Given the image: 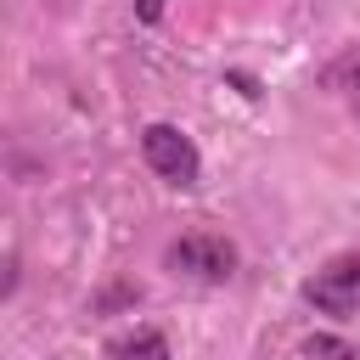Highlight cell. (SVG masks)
<instances>
[{
    "label": "cell",
    "mask_w": 360,
    "mask_h": 360,
    "mask_svg": "<svg viewBox=\"0 0 360 360\" xmlns=\"http://www.w3.org/2000/svg\"><path fill=\"white\" fill-rule=\"evenodd\" d=\"M242 264L236 242L219 236V231H186L163 248V270L169 276H191V281H231Z\"/></svg>",
    "instance_id": "6da1fadb"
},
{
    "label": "cell",
    "mask_w": 360,
    "mask_h": 360,
    "mask_svg": "<svg viewBox=\"0 0 360 360\" xmlns=\"http://www.w3.org/2000/svg\"><path fill=\"white\" fill-rule=\"evenodd\" d=\"M141 158H146V169H152L163 186H174V191H191L197 174H202L197 141H191L186 129H174V124H146V129H141Z\"/></svg>",
    "instance_id": "7a4b0ae2"
},
{
    "label": "cell",
    "mask_w": 360,
    "mask_h": 360,
    "mask_svg": "<svg viewBox=\"0 0 360 360\" xmlns=\"http://www.w3.org/2000/svg\"><path fill=\"white\" fill-rule=\"evenodd\" d=\"M298 292H304V304L321 309V315H338V321L360 315V253H338V259H326Z\"/></svg>",
    "instance_id": "3957f363"
},
{
    "label": "cell",
    "mask_w": 360,
    "mask_h": 360,
    "mask_svg": "<svg viewBox=\"0 0 360 360\" xmlns=\"http://www.w3.org/2000/svg\"><path fill=\"white\" fill-rule=\"evenodd\" d=\"M321 84H326V90H338V96H343V107L360 118V45H349L338 62H326Z\"/></svg>",
    "instance_id": "277c9868"
},
{
    "label": "cell",
    "mask_w": 360,
    "mask_h": 360,
    "mask_svg": "<svg viewBox=\"0 0 360 360\" xmlns=\"http://www.w3.org/2000/svg\"><path fill=\"white\" fill-rule=\"evenodd\" d=\"M107 360H174V354H169V338L158 326H135L129 338H112Z\"/></svg>",
    "instance_id": "5b68a950"
},
{
    "label": "cell",
    "mask_w": 360,
    "mask_h": 360,
    "mask_svg": "<svg viewBox=\"0 0 360 360\" xmlns=\"http://www.w3.org/2000/svg\"><path fill=\"white\" fill-rule=\"evenodd\" d=\"M304 354H309V360H360V349H354L349 338H332V332L304 338Z\"/></svg>",
    "instance_id": "8992f818"
},
{
    "label": "cell",
    "mask_w": 360,
    "mask_h": 360,
    "mask_svg": "<svg viewBox=\"0 0 360 360\" xmlns=\"http://www.w3.org/2000/svg\"><path fill=\"white\" fill-rule=\"evenodd\" d=\"M129 6H135V22H146V28L163 22V0H129Z\"/></svg>",
    "instance_id": "52a82bcc"
}]
</instances>
